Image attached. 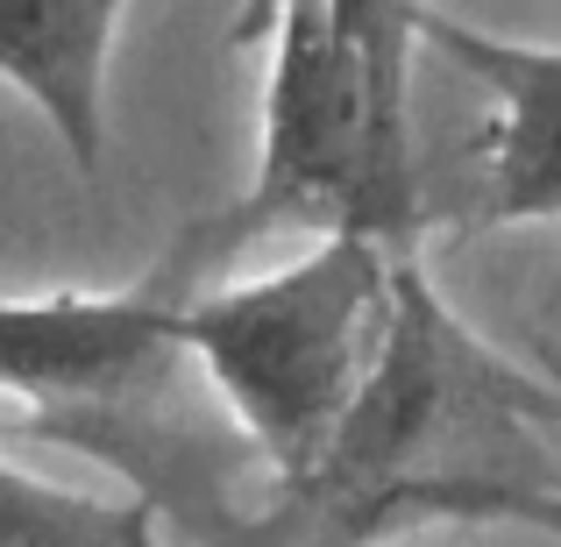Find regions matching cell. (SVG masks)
<instances>
[{
	"instance_id": "4",
	"label": "cell",
	"mask_w": 561,
	"mask_h": 547,
	"mask_svg": "<svg viewBox=\"0 0 561 547\" xmlns=\"http://www.w3.org/2000/svg\"><path fill=\"white\" fill-rule=\"evenodd\" d=\"M391 271L398 249L370 235H320L271 277L179 299L171 328L185 363L206 377L234 434L277 469V483H299L356 406L391 320Z\"/></svg>"
},
{
	"instance_id": "1",
	"label": "cell",
	"mask_w": 561,
	"mask_h": 547,
	"mask_svg": "<svg viewBox=\"0 0 561 547\" xmlns=\"http://www.w3.org/2000/svg\"><path fill=\"white\" fill-rule=\"evenodd\" d=\"M548 426L561 434L554 377H526L491 342L462 328L420 257L391 271V320L356 406L342 412L328 455L285 483V505L256 526H234L220 547H370L377 534L426 512H477V520H534L561 534V498L491 483L462 469L469 441Z\"/></svg>"
},
{
	"instance_id": "7",
	"label": "cell",
	"mask_w": 561,
	"mask_h": 547,
	"mask_svg": "<svg viewBox=\"0 0 561 547\" xmlns=\"http://www.w3.org/2000/svg\"><path fill=\"white\" fill-rule=\"evenodd\" d=\"M0 547H157V512L142 498L43 483L0 455Z\"/></svg>"
},
{
	"instance_id": "9",
	"label": "cell",
	"mask_w": 561,
	"mask_h": 547,
	"mask_svg": "<svg viewBox=\"0 0 561 547\" xmlns=\"http://www.w3.org/2000/svg\"><path fill=\"white\" fill-rule=\"evenodd\" d=\"M548 369H554V391H561V356H548ZM561 441V434H554Z\"/></svg>"
},
{
	"instance_id": "6",
	"label": "cell",
	"mask_w": 561,
	"mask_h": 547,
	"mask_svg": "<svg viewBox=\"0 0 561 547\" xmlns=\"http://www.w3.org/2000/svg\"><path fill=\"white\" fill-rule=\"evenodd\" d=\"M128 0H0V79L50 122L65 157L100 179L107 157V65Z\"/></svg>"
},
{
	"instance_id": "8",
	"label": "cell",
	"mask_w": 561,
	"mask_h": 547,
	"mask_svg": "<svg viewBox=\"0 0 561 547\" xmlns=\"http://www.w3.org/2000/svg\"><path fill=\"white\" fill-rule=\"evenodd\" d=\"M271 0H249L234 22H249V14H263ZM334 22L348 29V43L363 50V65H370L377 93L391 100L398 114H412L405 86H412V43H420V8L426 0H328Z\"/></svg>"
},
{
	"instance_id": "3",
	"label": "cell",
	"mask_w": 561,
	"mask_h": 547,
	"mask_svg": "<svg viewBox=\"0 0 561 547\" xmlns=\"http://www.w3.org/2000/svg\"><path fill=\"white\" fill-rule=\"evenodd\" d=\"M192 277L199 263L179 242L157 277L114 299H0V391L22 398L43 441L114 463L150 512H206L220 483V469H206V434H179L185 377L199 369L185 363L171 320Z\"/></svg>"
},
{
	"instance_id": "5",
	"label": "cell",
	"mask_w": 561,
	"mask_h": 547,
	"mask_svg": "<svg viewBox=\"0 0 561 547\" xmlns=\"http://www.w3.org/2000/svg\"><path fill=\"white\" fill-rule=\"evenodd\" d=\"M420 43H434L448 65H462L491 93L477 228L561 220V43L491 36L434 0L420 8Z\"/></svg>"
},
{
	"instance_id": "2",
	"label": "cell",
	"mask_w": 561,
	"mask_h": 547,
	"mask_svg": "<svg viewBox=\"0 0 561 547\" xmlns=\"http://www.w3.org/2000/svg\"><path fill=\"white\" fill-rule=\"evenodd\" d=\"M234 43H271L256 179L228 214L185 235V257L214 263L285 228L370 235L398 257H420L426 206L412 171V114L377 93L328 0H271L234 22Z\"/></svg>"
}]
</instances>
